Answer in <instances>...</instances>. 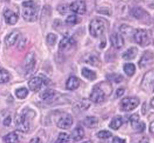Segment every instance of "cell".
<instances>
[{
	"label": "cell",
	"mask_w": 154,
	"mask_h": 143,
	"mask_svg": "<svg viewBox=\"0 0 154 143\" xmlns=\"http://www.w3.org/2000/svg\"><path fill=\"white\" fill-rule=\"evenodd\" d=\"M152 61H153V53H152L151 51H146L142 56L140 61H139V65L143 68V67L151 65Z\"/></svg>",
	"instance_id": "cell-16"
},
{
	"label": "cell",
	"mask_w": 154,
	"mask_h": 143,
	"mask_svg": "<svg viewBox=\"0 0 154 143\" xmlns=\"http://www.w3.org/2000/svg\"><path fill=\"white\" fill-rule=\"evenodd\" d=\"M110 43L114 49H119L124 45V39L119 33H113L110 36Z\"/></svg>",
	"instance_id": "cell-13"
},
{
	"label": "cell",
	"mask_w": 154,
	"mask_h": 143,
	"mask_svg": "<svg viewBox=\"0 0 154 143\" xmlns=\"http://www.w3.org/2000/svg\"><path fill=\"white\" fill-rule=\"evenodd\" d=\"M122 125V118L120 116H117V117H114L111 120V121L109 123V127L111 128L112 130H119Z\"/></svg>",
	"instance_id": "cell-24"
},
{
	"label": "cell",
	"mask_w": 154,
	"mask_h": 143,
	"mask_svg": "<svg viewBox=\"0 0 154 143\" xmlns=\"http://www.w3.org/2000/svg\"><path fill=\"white\" fill-rule=\"evenodd\" d=\"M140 143H149L148 142H146V140H142L140 142Z\"/></svg>",
	"instance_id": "cell-45"
},
{
	"label": "cell",
	"mask_w": 154,
	"mask_h": 143,
	"mask_svg": "<svg viewBox=\"0 0 154 143\" xmlns=\"http://www.w3.org/2000/svg\"><path fill=\"white\" fill-rule=\"evenodd\" d=\"M3 16H4V19H5L6 23L9 24V25H14L18 21V16L14 11H12L11 10H9V9H7L4 11Z\"/></svg>",
	"instance_id": "cell-15"
},
{
	"label": "cell",
	"mask_w": 154,
	"mask_h": 143,
	"mask_svg": "<svg viewBox=\"0 0 154 143\" xmlns=\"http://www.w3.org/2000/svg\"><path fill=\"white\" fill-rule=\"evenodd\" d=\"M35 65H36V58L34 53H28L25 58V65L24 70L27 74H31L34 70Z\"/></svg>",
	"instance_id": "cell-10"
},
{
	"label": "cell",
	"mask_w": 154,
	"mask_h": 143,
	"mask_svg": "<svg viewBox=\"0 0 154 143\" xmlns=\"http://www.w3.org/2000/svg\"><path fill=\"white\" fill-rule=\"evenodd\" d=\"M70 10L78 15H84L86 12V4L83 0H75L69 6Z\"/></svg>",
	"instance_id": "cell-9"
},
{
	"label": "cell",
	"mask_w": 154,
	"mask_h": 143,
	"mask_svg": "<svg viewBox=\"0 0 154 143\" xmlns=\"http://www.w3.org/2000/svg\"><path fill=\"white\" fill-rule=\"evenodd\" d=\"M123 70L128 76H132L136 72V66L133 63H127L123 66Z\"/></svg>",
	"instance_id": "cell-27"
},
{
	"label": "cell",
	"mask_w": 154,
	"mask_h": 143,
	"mask_svg": "<svg viewBox=\"0 0 154 143\" xmlns=\"http://www.w3.org/2000/svg\"><path fill=\"white\" fill-rule=\"evenodd\" d=\"M44 84L42 78L40 77H34L31 79L29 82V89L34 92H37L38 91L41 90V88H42V85Z\"/></svg>",
	"instance_id": "cell-14"
},
{
	"label": "cell",
	"mask_w": 154,
	"mask_h": 143,
	"mask_svg": "<svg viewBox=\"0 0 154 143\" xmlns=\"http://www.w3.org/2000/svg\"><path fill=\"white\" fill-rule=\"evenodd\" d=\"M57 142H58V143H69L70 136L67 133H59Z\"/></svg>",
	"instance_id": "cell-34"
},
{
	"label": "cell",
	"mask_w": 154,
	"mask_h": 143,
	"mask_svg": "<svg viewBox=\"0 0 154 143\" xmlns=\"http://www.w3.org/2000/svg\"><path fill=\"white\" fill-rule=\"evenodd\" d=\"M86 62L88 64H90V65H93V66H98L100 64H101V61L98 59V58L97 57V56H93L91 55L89 56L88 58V59L86 60Z\"/></svg>",
	"instance_id": "cell-32"
},
{
	"label": "cell",
	"mask_w": 154,
	"mask_h": 143,
	"mask_svg": "<svg viewBox=\"0 0 154 143\" xmlns=\"http://www.w3.org/2000/svg\"><path fill=\"white\" fill-rule=\"evenodd\" d=\"M124 89L123 88H119L117 91H116V97L119 98L120 96H122L123 94H124Z\"/></svg>",
	"instance_id": "cell-41"
},
{
	"label": "cell",
	"mask_w": 154,
	"mask_h": 143,
	"mask_svg": "<svg viewBox=\"0 0 154 143\" xmlns=\"http://www.w3.org/2000/svg\"><path fill=\"white\" fill-rule=\"evenodd\" d=\"M133 38L135 41L141 46H145L150 43L148 32L144 29H136L133 35Z\"/></svg>",
	"instance_id": "cell-4"
},
{
	"label": "cell",
	"mask_w": 154,
	"mask_h": 143,
	"mask_svg": "<svg viewBox=\"0 0 154 143\" xmlns=\"http://www.w3.org/2000/svg\"><path fill=\"white\" fill-rule=\"evenodd\" d=\"M11 117H6L5 119H4V121H3V125L8 127V126H9V125H11Z\"/></svg>",
	"instance_id": "cell-40"
},
{
	"label": "cell",
	"mask_w": 154,
	"mask_h": 143,
	"mask_svg": "<svg viewBox=\"0 0 154 143\" xmlns=\"http://www.w3.org/2000/svg\"><path fill=\"white\" fill-rule=\"evenodd\" d=\"M19 36H20V32L17 30H14L11 33H9L5 38V44L7 46L10 47L15 45V43L18 40Z\"/></svg>",
	"instance_id": "cell-18"
},
{
	"label": "cell",
	"mask_w": 154,
	"mask_h": 143,
	"mask_svg": "<svg viewBox=\"0 0 154 143\" xmlns=\"http://www.w3.org/2000/svg\"><path fill=\"white\" fill-rule=\"evenodd\" d=\"M121 109L125 112H130L136 109L140 104L139 99L136 97H127L121 100Z\"/></svg>",
	"instance_id": "cell-5"
},
{
	"label": "cell",
	"mask_w": 154,
	"mask_h": 143,
	"mask_svg": "<svg viewBox=\"0 0 154 143\" xmlns=\"http://www.w3.org/2000/svg\"><path fill=\"white\" fill-rule=\"evenodd\" d=\"M112 143H127V142H126V140H124V139L118 138V137H114V138H113Z\"/></svg>",
	"instance_id": "cell-39"
},
{
	"label": "cell",
	"mask_w": 154,
	"mask_h": 143,
	"mask_svg": "<svg viewBox=\"0 0 154 143\" xmlns=\"http://www.w3.org/2000/svg\"><path fill=\"white\" fill-rule=\"evenodd\" d=\"M16 129L22 133H27L30 128L29 121L28 120V117L25 113L18 115L16 117Z\"/></svg>",
	"instance_id": "cell-6"
},
{
	"label": "cell",
	"mask_w": 154,
	"mask_h": 143,
	"mask_svg": "<svg viewBox=\"0 0 154 143\" xmlns=\"http://www.w3.org/2000/svg\"><path fill=\"white\" fill-rule=\"evenodd\" d=\"M10 79V75L6 70L0 69V83L8 82Z\"/></svg>",
	"instance_id": "cell-30"
},
{
	"label": "cell",
	"mask_w": 154,
	"mask_h": 143,
	"mask_svg": "<svg viewBox=\"0 0 154 143\" xmlns=\"http://www.w3.org/2000/svg\"><path fill=\"white\" fill-rule=\"evenodd\" d=\"M106 29L105 22L101 19H93L89 24V33L92 37H99L103 34Z\"/></svg>",
	"instance_id": "cell-3"
},
{
	"label": "cell",
	"mask_w": 154,
	"mask_h": 143,
	"mask_svg": "<svg viewBox=\"0 0 154 143\" xmlns=\"http://www.w3.org/2000/svg\"><path fill=\"white\" fill-rule=\"evenodd\" d=\"M112 136V133L109 131L107 130H101L100 132L97 133V137L101 139H107V138H110Z\"/></svg>",
	"instance_id": "cell-36"
},
{
	"label": "cell",
	"mask_w": 154,
	"mask_h": 143,
	"mask_svg": "<svg viewBox=\"0 0 154 143\" xmlns=\"http://www.w3.org/2000/svg\"><path fill=\"white\" fill-rule=\"evenodd\" d=\"M72 123L73 118L72 116L68 113H63L57 121V126L63 130H67L72 126Z\"/></svg>",
	"instance_id": "cell-8"
},
{
	"label": "cell",
	"mask_w": 154,
	"mask_h": 143,
	"mask_svg": "<svg viewBox=\"0 0 154 143\" xmlns=\"http://www.w3.org/2000/svg\"><path fill=\"white\" fill-rule=\"evenodd\" d=\"M106 78L108 79V80L114 82H122V79H123L122 75L119 74H109L107 75Z\"/></svg>",
	"instance_id": "cell-31"
},
{
	"label": "cell",
	"mask_w": 154,
	"mask_h": 143,
	"mask_svg": "<svg viewBox=\"0 0 154 143\" xmlns=\"http://www.w3.org/2000/svg\"><path fill=\"white\" fill-rule=\"evenodd\" d=\"M77 23H79V18L76 15H70L66 19V24L68 25H75Z\"/></svg>",
	"instance_id": "cell-33"
},
{
	"label": "cell",
	"mask_w": 154,
	"mask_h": 143,
	"mask_svg": "<svg viewBox=\"0 0 154 143\" xmlns=\"http://www.w3.org/2000/svg\"><path fill=\"white\" fill-rule=\"evenodd\" d=\"M149 130H150V133L153 134V121L151 122V124H150V126H149Z\"/></svg>",
	"instance_id": "cell-43"
},
{
	"label": "cell",
	"mask_w": 154,
	"mask_h": 143,
	"mask_svg": "<svg viewBox=\"0 0 154 143\" xmlns=\"http://www.w3.org/2000/svg\"><path fill=\"white\" fill-rule=\"evenodd\" d=\"M141 88L145 91L151 92L153 90V71L150 70L144 74L142 82H141Z\"/></svg>",
	"instance_id": "cell-7"
},
{
	"label": "cell",
	"mask_w": 154,
	"mask_h": 143,
	"mask_svg": "<svg viewBox=\"0 0 154 143\" xmlns=\"http://www.w3.org/2000/svg\"><path fill=\"white\" fill-rule=\"evenodd\" d=\"M5 143H18L19 136L16 132H12L8 133L3 138Z\"/></svg>",
	"instance_id": "cell-25"
},
{
	"label": "cell",
	"mask_w": 154,
	"mask_h": 143,
	"mask_svg": "<svg viewBox=\"0 0 154 143\" xmlns=\"http://www.w3.org/2000/svg\"><path fill=\"white\" fill-rule=\"evenodd\" d=\"M89 103L88 101H87L86 100H83L81 102H80V105H78V107L80 108V109L81 111H85L86 109H88L89 108Z\"/></svg>",
	"instance_id": "cell-37"
},
{
	"label": "cell",
	"mask_w": 154,
	"mask_h": 143,
	"mask_svg": "<svg viewBox=\"0 0 154 143\" xmlns=\"http://www.w3.org/2000/svg\"><path fill=\"white\" fill-rule=\"evenodd\" d=\"M82 75L85 79H88L89 80H94L97 79V74L95 71H93L92 70L88 69V68H83L82 69Z\"/></svg>",
	"instance_id": "cell-26"
},
{
	"label": "cell",
	"mask_w": 154,
	"mask_h": 143,
	"mask_svg": "<svg viewBox=\"0 0 154 143\" xmlns=\"http://www.w3.org/2000/svg\"><path fill=\"white\" fill-rule=\"evenodd\" d=\"M80 81L78 78L75 77V76H71L66 82V89L70 91L75 90L80 87Z\"/></svg>",
	"instance_id": "cell-19"
},
{
	"label": "cell",
	"mask_w": 154,
	"mask_h": 143,
	"mask_svg": "<svg viewBox=\"0 0 154 143\" xmlns=\"http://www.w3.org/2000/svg\"><path fill=\"white\" fill-rule=\"evenodd\" d=\"M84 124L88 128L94 129L98 125V120L95 117H87L84 121Z\"/></svg>",
	"instance_id": "cell-22"
},
{
	"label": "cell",
	"mask_w": 154,
	"mask_h": 143,
	"mask_svg": "<svg viewBox=\"0 0 154 143\" xmlns=\"http://www.w3.org/2000/svg\"><path fill=\"white\" fill-rule=\"evenodd\" d=\"M138 49L136 47H131L128 50L125 51L122 54V58L125 60H132L136 57Z\"/></svg>",
	"instance_id": "cell-21"
},
{
	"label": "cell",
	"mask_w": 154,
	"mask_h": 143,
	"mask_svg": "<svg viewBox=\"0 0 154 143\" xmlns=\"http://www.w3.org/2000/svg\"><path fill=\"white\" fill-rule=\"evenodd\" d=\"M29 143H42V141L39 138H33L31 139Z\"/></svg>",
	"instance_id": "cell-42"
},
{
	"label": "cell",
	"mask_w": 154,
	"mask_h": 143,
	"mask_svg": "<svg viewBox=\"0 0 154 143\" xmlns=\"http://www.w3.org/2000/svg\"><path fill=\"white\" fill-rule=\"evenodd\" d=\"M131 126L134 130H136L137 133H142L145 129V125L143 122L140 121V117L138 114H134L130 117Z\"/></svg>",
	"instance_id": "cell-12"
},
{
	"label": "cell",
	"mask_w": 154,
	"mask_h": 143,
	"mask_svg": "<svg viewBox=\"0 0 154 143\" xmlns=\"http://www.w3.org/2000/svg\"><path fill=\"white\" fill-rule=\"evenodd\" d=\"M85 136V131L81 126H77L76 128H75L73 131L72 132V140L75 142H79L84 138Z\"/></svg>",
	"instance_id": "cell-20"
},
{
	"label": "cell",
	"mask_w": 154,
	"mask_h": 143,
	"mask_svg": "<svg viewBox=\"0 0 154 143\" xmlns=\"http://www.w3.org/2000/svg\"><path fill=\"white\" fill-rule=\"evenodd\" d=\"M54 96H55V91L52 89H46L40 94V97L42 100L45 101L52 100Z\"/></svg>",
	"instance_id": "cell-23"
},
{
	"label": "cell",
	"mask_w": 154,
	"mask_h": 143,
	"mask_svg": "<svg viewBox=\"0 0 154 143\" xmlns=\"http://www.w3.org/2000/svg\"><path fill=\"white\" fill-rule=\"evenodd\" d=\"M68 7H69L68 6L63 4V5H60L58 7V11H59V12L60 14L64 15V14H66L67 12V11H68Z\"/></svg>",
	"instance_id": "cell-38"
},
{
	"label": "cell",
	"mask_w": 154,
	"mask_h": 143,
	"mask_svg": "<svg viewBox=\"0 0 154 143\" xmlns=\"http://www.w3.org/2000/svg\"><path fill=\"white\" fill-rule=\"evenodd\" d=\"M101 82L100 84L96 85L93 88V91L90 94L89 99L91 101H93L96 103H102L105 100L106 95H109L112 92V87L109 82Z\"/></svg>",
	"instance_id": "cell-1"
},
{
	"label": "cell",
	"mask_w": 154,
	"mask_h": 143,
	"mask_svg": "<svg viewBox=\"0 0 154 143\" xmlns=\"http://www.w3.org/2000/svg\"><path fill=\"white\" fill-rule=\"evenodd\" d=\"M75 44V40L74 39L72 38V37H64L59 42V50H66L70 48H72Z\"/></svg>",
	"instance_id": "cell-17"
},
{
	"label": "cell",
	"mask_w": 154,
	"mask_h": 143,
	"mask_svg": "<svg viewBox=\"0 0 154 143\" xmlns=\"http://www.w3.org/2000/svg\"><path fill=\"white\" fill-rule=\"evenodd\" d=\"M131 14L133 17H135L139 20H142L144 22H146L148 19L150 20V19H151L149 13L145 10H143L142 7H134L133 9H131Z\"/></svg>",
	"instance_id": "cell-11"
},
{
	"label": "cell",
	"mask_w": 154,
	"mask_h": 143,
	"mask_svg": "<svg viewBox=\"0 0 154 143\" xmlns=\"http://www.w3.org/2000/svg\"><path fill=\"white\" fill-rule=\"evenodd\" d=\"M56 40H57V36L54 33H49L46 37V42L49 45H51L53 46L54 44L56 43Z\"/></svg>",
	"instance_id": "cell-35"
},
{
	"label": "cell",
	"mask_w": 154,
	"mask_h": 143,
	"mask_svg": "<svg viewBox=\"0 0 154 143\" xmlns=\"http://www.w3.org/2000/svg\"><path fill=\"white\" fill-rule=\"evenodd\" d=\"M120 32H122V34L126 35V36H130V35H134L133 33V28L129 25L127 24H122L120 27Z\"/></svg>",
	"instance_id": "cell-29"
},
{
	"label": "cell",
	"mask_w": 154,
	"mask_h": 143,
	"mask_svg": "<svg viewBox=\"0 0 154 143\" xmlns=\"http://www.w3.org/2000/svg\"><path fill=\"white\" fill-rule=\"evenodd\" d=\"M22 16L25 21L34 22L38 15V7L32 0H28L22 3Z\"/></svg>",
	"instance_id": "cell-2"
},
{
	"label": "cell",
	"mask_w": 154,
	"mask_h": 143,
	"mask_svg": "<svg viewBox=\"0 0 154 143\" xmlns=\"http://www.w3.org/2000/svg\"><path fill=\"white\" fill-rule=\"evenodd\" d=\"M28 94H29V91H28V89L25 88H20L16 91V97L19 99H20V100H23V99L26 98Z\"/></svg>",
	"instance_id": "cell-28"
},
{
	"label": "cell",
	"mask_w": 154,
	"mask_h": 143,
	"mask_svg": "<svg viewBox=\"0 0 154 143\" xmlns=\"http://www.w3.org/2000/svg\"><path fill=\"white\" fill-rule=\"evenodd\" d=\"M151 107L153 109V99L151 100Z\"/></svg>",
	"instance_id": "cell-44"
}]
</instances>
